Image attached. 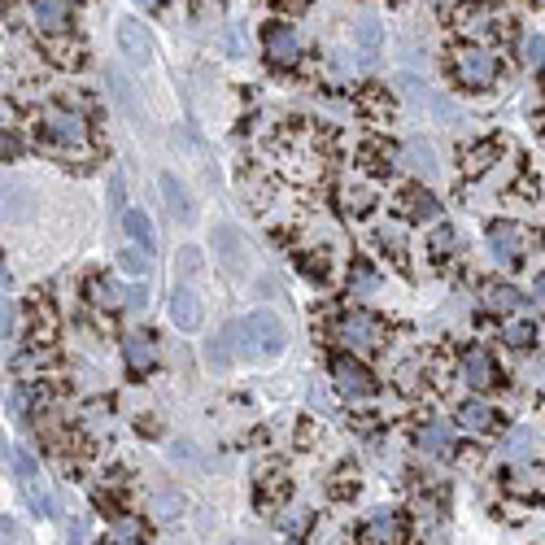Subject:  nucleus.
<instances>
[{"label":"nucleus","instance_id":"obj_1","mask_svg":"<svg viewBox=\"0 0 545 545\" xmlns=\"http://www.w3.org/2000/svg\"><path fill=\"white\" fill-rule=\"evenodd\" d=\"M288 349V328L280 323V314L271 310H253L245 319H236V353L241 358H280Z\"/></svg>","mask_w":545,"mask_h":545},{"label":"nucleus","instance_id":"obj_2","mask_svg":"<svg viewBox=\"0 0 545 545\" xmlns=\"http://www.w3.org/2000/svg\"><path fill=\"white\" fill-rule=\"evenodd\" d=\"M40 127H44V140L57 145V149H88V122H83V114L79 109H70V105H49L44 114H40Z\"/></svg>","mask_w":545,"mask_h":545},{"label":"nucleus","instance_id":"obj_3","mask_svg":"<svg viewBox=\"0 0 545 545\" xmlns=\"http://www.w3.org/2000/svg\"><path fill=\"white\" fill-rule=\"evenodd\" d=\"M449 70L462 88H489L497 79V57L485 44H458L449 52Z\"/></svg>","mask_w":545,"mask_h":545},{"label":"nucleus","instance_id":"obj_4","mask_svg":"<svg viewBox=\"0 0 545 545\" xmlns=\"http://www.w3.org/2000/svg\"><path fill=\"white\" fill-rule=\"evenodd\" d=\"M336 336H341L353 353H367V349H380L384 323H380L375 314H367V310H349V314H341V323H336Z\"/></svg>","mask_w":545,"mask_h":545},{"label":"nucleus","instance_id":"obj_5","mask_svg":"<svg viewBox=\"0 0 545 545\" xmlns=\"http://www.w3.org/2000/svg\"><path fill=\"white\" fill-rule=\"evenodd\" d=\"M332 384H336V393L349 397V401H362V397L375 393V375H371L362 362H353L349 353H336V358H332Z\"/></svg>","mask_w":545,"mask_h":545},{"label":"nucleus","instance_id":"obj_6","mask_svg":"<svg viewBox=\"0 0 545 545\" xmlns=\"http://www.w3.org/2000/svg\"><path fill=\"white\" fill-rule=\"evenodd\" d=\"M209 245H214V257H218V266H223L227 275H245L249 271V245L232 223H218Z\"/></svg>","mask_w":545,"mask_h":545},{"label":"nucleus","instance_id":"obj_7","mask_svg":"<svg viewBox=\"0 0 545 545\" xmlns=\"http://www.w3.org/2000/svg\"><path fill=\"white\" fill-rule=\"evenodd\" d=\"M489 249H494L497 262H524L528 257V249H533V236H528V227H519V223H494L489 227Z\"/></svg>","mask_w":545,"mask_h":545},{"label":"nucleus","instance_id":"obj_8","mask_svg":"<svg viewBox=\"0 0 545 545\" xmlns=\"http://www.w3.org/2000/svg\"><path fill=\"white\" fill-rule=\"evenodd\" d=\"M157 188H162L166 209H170V218H175L179 227H193V223H197V201H193L188 184H184L175 170H162V175H157Z\"/></svg>","mask_w":545,"mask_h":545},{"label":"nucleus","instance_id":"obj_9","mask_svg":"<svg viewBox=\"0 0 545 545\" xmlns=\"http://www.w3.org/2000/svg\"><path fill=\"white\" fill-rule=\"evenodd\" d=\"M262 49H266V61H271V66H297L301 36L288 22H271L266 36H262Z\"/></svg>","mask_w":545,"mask_h":545},{"label":"nucleus","instance_id":"obj_10","mask_svg":"<svg viewBox=\"0 0 545 545\" xmlns=\"http://www.w3.org/2000/svg\"><path fill=\"white\" fill-rule=\"evenodd\" d=\"M36 214V193L9 175H0V218L4 223H31Z\"/></svg>","mask_w":545,"mask_h":545},{"label":"nucleus","instance_id":"obj_11","mask_svg":"<svg viewBox=\"0 0 545 545\" xmlns=\"http://www.w3.org/2000/svg\"><path fill=\"white\" fill-rule=\"evenodd\" d=\"M118 49L127 52L131 66H153V36L145 31L140 18H118Z\"/></svg>","mask_w":545,"mask_h":545},{"label":"nucleus","instance_id":"obj_12","mask_svg":"<svg viewBox=\"0 0 545 545\" xmlns=\"http://www.w3.org/2000/svg\"><path fill=\"white\" fill-rule=\"evenodd\" d=\"M358 545H401V519H397L393 510H375L358 528Z\"/></svg>","mask_w":545,"mask_h":545},{"label":"nucleus","instance_id":"obj_13","mask_svg":"<svg viewBox=\"0 0 545 545\" xmlns=\"http://www.w3.org/2000/svg\"><path fill=\"white\" fill-rule=\"evenodd\" d=\"M27 13H31V27L44 31V36H57V31L70 27V4L66 0H31Z\"/></svg>","mask_w":545,"mask_h":545},{"label":"nucleus","instance_id":"obj_14","mask_svg":"<svg viewBox=\"0 0 545 545\" xmlns=\"http://www.w3.org/2000/svg\"><path fill=\"white\" fill-rule=\"evenodd\" d=\"M462 380H467L471 389H494L497 362L489 358V349H467V353H462Z\"/></svg>","mask_w":545,"mask_h":545},{"label":"nucleus","instance_id":"obj_15","mask_svg":"<svg viewBox=\"0 0 545 545\" xmlns=\"http://www.w3.org/2000/svg\"><path fill=\"white\" fill-rule=\"evenodd\" d=\"M122 353H127V367L136 375H149L153 367H157V341H153V332H131L122 341Z\"/></svg>","mask_w":545,"mask_h":545},{"label":"nucleus","instance_id":"obj_16","mask_svg":"<svg viewBox=\"0 0 545 545\" xmlns=\"http://www.w3.org/2000/svg\"><path fill=\"white\" fill-rule=\"evenodd\" d=\"M170 323L179 332H197L201 328V297L193 288H175L170 293Z\"/></svg>","mask_w":545,"mask_h":545},{"label":"nucleus","instance_id":"obj_17","mask_svg":"<svg viewBox=\"0 0 545 545\" xmlns=\"http://www.w3.org/2000/svg\"><path fill=\"white\" fill-rule=\"evenodd\" d=\"M415 446L423 449V454H432V458H446V454H454V441H449L446 423H419V428H415Z\"/></svg>","mask_w":545,"mask_h":545},{"label":"nucleus","instance_id":"obj_18","mask_svg":"<svg viewBox=\"0 0 545 545\" xmlns=\"http://www.w3.org/2000/svg\"><path fill=\"white\" fill-rule=\"evenodd\" d=\"M122 232L131 236V245L145 249V253H153V245H157V236H153V218L145 214V209H122Z\"/></svg>","mask_w":545,"mask_h":545},{"label":"nucleus","instance_id":"obj_19","mask_svg":"<svg viewBox=\"0 0 545 545\" xmlns=\"http://www.w3.org/2000/svg\"><path fill=\"white\" fill-rule=\"evenodd\" d=\"M401 157H406V166H410L415 175H423V179H437V175H441L437 153H432V145H428V140H410V145L401 149Z\"/></svg>","mask_w":545,"mask_h":545},{"label":"nucleus","instance_id":"obj_20","mask_svg":"<svg viewBox=\"0 0 545 545\" xmlns=\"http://www.w3.org/2000/svg\"><path fill=\"white\" fill-rule=\"evenodd\" d=\"M458 423L471 428V432H489V428H494V406L480 401V397H471V401L458 406Z\"/></svg>","mask_w":545,"mask_h":545},{"label":"nucleus","instance_id":"obj_21","mask_svg":"<svg viewBox=\"0 0 545 545\" xmlns=\"http://www.w3.org/2000/svg\"><path fill=\"white\" fill-rule=\"evenodd\" d=\"M205 358H209V367H218V371L232 367V358H236V323H227V328L205 345Z\"/></svg>","mask_w":545,"mask_h":545},{"label":"nucleus","instance_id":"obj_22","mask_svg":"<svg viewBox=\"0 0 545 545\" xmlns=\"http://www.w3.org/2000/svg\"><path fill=\"white\" fill-rule=\"evenodd\" d=\"M105 79H109V88H114V100H118V109L127 114V118H140V105H136V97H131V83L122 79V70H105Z\"/></svg>","mask_w":545,"mask_h":545},{"label":"nucleus","instance_id":"obj_23","mask_svg":"<svg viewBox=\"0 0 545 545\" xmlns=\"http://www.w3.org/2000/svg\"><path fill=\"white\" fill-rule=\"evenodd\" d=\"M375 245L384 249L393 262H406V232H401L397 223H384V227H375Z\"/></svg>","mask_w":545,"mask_h":545},{"label":"nucleus","instance_id":"obj_24","mask_svg":"<svg viewBox=\"0 0 545 545\" xmlns=\"http://www.w3.org/2000/svg\"><path fill=\"white\" fill-rule=\"evenodd\" d=\"M401 209L410 218H432L437 214V201H432V193H423V188H406L401 193Z\"/></svg>","mask_w":545,"mask_h":545},{"label":"nucleus","instance_id":"obj_25","mask_svg":"<svg viewBox=\"0 0 545 545\" xmlns=\"http://www.w3.org/2000/svg\"><path fill=\"white\" fill-rule=\"evenodd\" d=\"M485 305H489V310H524V297H519L510 284H489V288H485Z\"/></svg>","mask_w":545,"mask_h":545},{"label":"nucleus","instance_id":"obj_26","mask_svg":"<svg viewBox=\"0 0 545 545\" xmlns=\"http://www.w3.org/2000/svg\"><path fill=\"white\" fill-rule=\"evenodd\" d=\"M88 293H92V305H100V310L122 305V288H118L114 280H92V284H88Z\"/></svg>","mask_w":545,"mask_h":545},{"label":"nucleus","instance_id":"obj_27","mask_svg":"<svg viewBox=\"0 0 545 545\" xmlns=\"http://www.w3.org/2000/svg\"><path fill=\"white\" fill-rule=\"evenodd\" d=\"M502 336H506V341H510L515 349H528L533 341H537V323H533V319H510Z\"/></svg>","mask_w":545,"mask_h":545},{"label":"nucleus","instance_id":"obj_28","mask_svg":"<svg viewBox=\"0 0 545 545\" xmlns=\"http://www.w3.org/2000/svg\"><path fill=\"white\" fill-rule=\"evenodd\" d=\"M428 245H432V257H449V253L458 249V232H454L449 223H437V227H432V241H428Z\"/></svg>","mask_w":545,"mask_h":545},{"label":"nucleus","instance_id":"obj_29","mask_svg":"<svg viewBox=\"0 0 545 545\" xmlns=\"http://www.w3.org/2000/svg\"><path fill=\"white\" fill-rule=\"evenodd\" d=\"M494 157H497V145H471L467 149V175H480V170H489L494 166Z\"/></svg>","mask_w":545,"mask_h":545},{"label":"nucleus","instance_id":"obj_30","mask_svg":"<svg viewBox=\"0 0 545 545\" xmlns=\"http://www.w3.org/2000/svg\"><path fill=\"white\" fill-rule=\"evenodd\" d=\"M149 257L153 253H145V249H122V257H118V266H122V271H127V275H140V280H145V275H149Z\"/></svg>","mask_w":545,"mask_h":545},{"label":"nucleus","instance_id":"obj_31","mask_svg":"<svg viewBox=\"0 0 545 545\" xmlns=\"http://www.w3.org/2000/svg\"><path fill=\"white\" fill-rule=\"evenodd\" d=\"M371 288H375L371 262H353V266H349V293H371Z\"/></svg>","mask_w":545,"mask_h":545},{"label":"nucleus","instance_id":"obj_32","mask_svg":"<svg viewBox=\"0 0 545 545\" xmlns=\"http://www.w3.org/2000/svg\"><path fill=\"white\" fill-rule=\"evenodd\" d=\"M353 40H358L367 52H375L380 49V40H384V36H380V22H375V18H362V22L353 27Z\"/></svg>","mask_w":545,"mask_h":545},{"label":"nucleus","instance_id":"obj_33","mask_svg":"<svg viewBox=\"0 0 545 545\" xmlns=\"http://www.w3.org/2000/svg\"><path fill=\"white\" fill-rule=\"evenodd\" d=\"M153 506H157V515H166V519H170V515H179V510H184V494L157 489V494H153Z\"/></svg>","mask_w":545,"mask_h":545},{"label":"nucleus","instance_id":"obj_34","mask_svg":"<svg viewBox=\"0 0 545 545\" xmlns=\"http://www.w3.org/2000/svg\"><path fill=\"white\" fill-rule=\"evenodd\" d=\"M371 205H375V193H371V188H349V193H345V209H349V214H367Z\"/></svg>","mask_w":545,"mask_h":545},{"label":"nucleus","instance_id":"obj_35","mask_svg":"<svg viewBox=\"0 0 545 545\" xmlns=\"http://www.w3.org/2000/svg\"><path fill=\"white\" fill-rule=\"evenodd\" d=\"M367 166H371L375 175H389V170H393V149H389V145H384V149L371 145V149H367Z\"/></svg>","mask_w":545,"mask_h":545},{"label":"nucleus","instance_id":"obj_36","mask_svg":"<svg viewBox=\"0 0 545 545\" xmlns=\"http://www.w3.org/2000/svg\"><path fill=\"white\" fill-rule=\"evenodd\" d=\"M175 262H179V275H184V280H193V275L201 271V249L184 245L179 253H175Z\"/></svg>","mask_w":545,"mask_h":545},{"label":"nucleus","instance_id":"obj_37","mask_svg":"<svg viewBox=\"0 0 545 545\" xmlns=\"http://www.w3.org/2000/svg\"><path fill=\"white\" fill-rule=\"evenodd\" d=\"M284 489H288L284 471H266V480H262V502H275V497H284Z\"/></svg>","mask_w":545,"mask_h":545},{"label":"nucleus","instance_id":"obj_38","mask_svg":"<svg viewBox=\"0 0 545 545\" xmlns=\"http://www.w3.org/2000/svg\"><path fill=\"white\" fill-rule=\"evenodd\" d=\"M528 449H533V437L528 432H506V454H515V458H528Z\"/></svg>","mask_w":545,"mask_h":545},{"label":"nucleus","instance_id":"obj_39","mask_svg":"<svg viewBox=\"0 0 545 545\" xmlns=\"http://www.w3.org/2000/svg\"><path fill=\"white\" fill-rule=\"evenodd\" d=\"M397 88H401V92H406L410 100H428V88H423L415 75H401V79H397Z\"/></svg>","mask_w":545,"mask_h":545},{"label":"nucleus","instance_id":"obj_40","mask_svg":"<svg viewBox=\"0 0 545 545\" xmlns=\"http://www.w3.org/2000/svg\"><path fill=\"white\" fill-rule=\"evenodd\" d=\"M109 205H114V209H127V188H122V175H118V170L109 175Z\"/></svg>","mask_w":545,"mask_h":545},{"label":"nucleus","instance_id":"obj_41","mask_svg":"<svg viewBox=\"0 0 545 545\" xmlns=\"http://www.w3.org/2000/svg\"><path fill=\"white\" fill-rule=\"evenodd\" d=\"M305 524H310V515H305V510L284 515V533H293V537H301V533H305Z\"/></svg>","mask_w":545,"mask_h":545},{"label":"nucleus","instance_id":"obj_42","mask_svg":"<svg viewBox=\"0 0 545 545\" xmlns=\"http://www.w3.org/2000/svg\"><path fill=\"white\" fill-rule=\"evenodd\" d=\"M336 476H341V480H336V494H341V497H345V494H353V489H358V471H353V467H341Z\"/></svg>","mask_w":545,"mask_h":545},{"label":"nucleus","instance_id":"obj_43","mask_svg":"<svg viewBox=\"0 0 545 545\" xmlns=\"http://www.w3.org/2000/svg\"><path fill=\"white\" fill-rule=\"evenodd\" d=\"M524 57H528V61H545V40L541 36H528V40H524Z\"/></svg>","mask_w":545,"mask_h":545},{"label":"nucleus","instance_id":"obj_44","mask_svg":"<svg viewBox=\"0 0 545 545\" xmlns=\"http://www.w3.org/2000/svg\"><path fill=\"white\" fill-rule=\"evenodd\" d=\"M170 458H179V462H201V454L188 446V441H175V446H170Z\"/></svg>","mask_w":545,"mask_h":545},{"label":"nucleus","instance_id":"obj_45","mask_svg":"<svg viewBox=\"0 0 545 545\" xmlns=\"http://www.w3.org/2000/svg\"><path fill=\"white\" fill-rule=\"evenodd\" d=\"M13 467H18V476H22V480H31V476H36V462H31V458H27L22 449L13 454Z\"/></svg>","mask_w":545,"mask_h":545},{"label":"nucleus","instance_id":"obj_46","mask_svg":"<svg viewBox=\"0 0 545 545\" xmlns=\"http://www.w3.org/2000/svg\"><path fill=\"white\" fill-rule=\"evenodd\" d=\"M118 537H122V541H136V537H140V524H136V519H122V524H118Z\"/></svg>","mask_w":545,"mask_h":545},{"label":"nucleus","instance_id":"obj_47","mask_svg":"<svg viewBox=\"0 0 545 545\" xmlns=\"http://www.w3.org/2000/svg\"><path fill=\"white\" fill-rule=\"evenodd\" d=\"M13 153H18V140H13V136H4V131H0V157H13Z\"/></svg>","mask_w":545,"mask_h":545},{"label":"nucleus","instance_id":"obj_48","mask_svg":"<svg viewBox=\"0 0 545 545\" xmlns=\"http://www.w3.org/2000/svg\"><path fill=\"white\" fill-rule=\"evenodd\" d=\"M9 323H13V310L0 301V336H9Z\"/></svg>","mask_w":545,"mask_h":545},{"label":"nucleus","instance_id":"obj_49","mask_svg":"<svg viewBox=\"0 0 545 545\" xmlns=\"http://www.w3.org/2000/svg\"><path fill=\"white\" fill-rule=\"evenodd\" d=\"M88 541V533H83V524H70V545H83Z\"/></svg>","mask_w":545,"mask_h":545},{"label":"nucleus","instance_id":"obj_50","mask_svg":"<svg viewBox=\"0 0 545 545\" xmlns=\"http://www.w3.org/2000/svg\"><path fill=\"white\" fill-rule=\"evenodd\" d=\"M310 406H314V410H332V406H328V397H323V393H310Z\"/></svg>","mask_w":545,"mask_h":545},{"label":"nucleus","instance_id":"obj_51","mask_svg":"<svg viewBox=\"0 0 545 545\" xmlns=\"http://www.w3.org/2000/svg\"><path fill=\"white\" fill-rule=\"evenodd\" d=\"M537 297L545 301V271H541V275H537Z\"/></svg>","mask_w":545,"mask_h":545},{"label":"nucleus","instance_id":"obj_52","mask_svg":"<svg viewBox=\"0 0 545 545\" xmlns=\"http://www.w3.org/2000/svg\"><path fill=\"white\" fill-rule=\"evenodd\" d=\"M140 4H157V0H140Z\"/></svg>","mask_w":545,"mask_h":545},{"label":"nucleus","instance_id":"obj_53","mask_svg":"<svg viewBox=\"0 0 545 545\" xmlns=\"http://www.w3.org/2000/svg\"><path fill=\"white\" fill-rule=\"evenodd\" d=\"M0 284H4V271H0Z\"/></svg>","mask_w":545,"mask_h":545},{"label":"nucleus","instance_id":"obj_54","mask_svg":"<svg viewBox=\"0 0 545 545\" xmlns=\"http://www.w3.org/2000/svg\"><path fill=\"white\" fill-rule=\"evenodd\" d=\"M236 545H249V541H236Z\"/></svg>","mask_w":545,"mask_h":545}]
</instances>
